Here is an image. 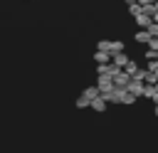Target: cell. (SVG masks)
<instances>
[{
  "label": "cell",
  "instance_id": "9c48e42d",
  "mask_svg": "<svg viewBox=\"0 0 158 153\" xmlns=\"http://www.w3.org/2000/svg\"><path fill=\"white\" fill-rule=\"evenodd\" d=\"M116 52H123V42H121V39H111V47H109V54H116Z\"/></svg>",
  "mask_w": 158,
  "mask_h": 153
},
{
  "label": "cell",
  "instance_id": "9a60e30c",
  "mask_svg": "<svg viewBox=\"0 0 158 153\" xmlns=\"http://www.w3.org/2000/svg\"><path fill=\"white\" fill-rule=\"evenodd\" d=\"M86 106H89V99L86 96H79L77 99V109H86Z\"/></svg>",
  "mask_w": 158,
  "mask_h": 153
},
{
  "label": "cell",
  "instance_id": "4fadbf2b",
  "mask_svg": "<svg viewBox=\"0 0 158 153\" xmlns=\"http://www.w3.org/2000/svg\"><path fill=\"white\" fill-rule=\"evenodd\" d=\"M128 12H131V15H133V17H136V15H138V12H143V7H141V5H138V2H131V5H128Z\"/></svg>",
  "mask_w": 158,
  "mask_h": 153
},
{
  "label": "cell",
  "instance_id": "5b68a950",
  "mask_svg": "<svg viewBox=\"0 0 158 153\" xmlns=\"http://www.w3.org/2000/svg\"><path fill=\"white\" fill-rule=\"evenodd\" d=\"M151 20H153V17H151V15H146V12H138V15H136V22H138V27H143V30L151 25Z\"/></svg>",
  "mask_w": 158,
  "mask_h": 153
},
{
  "label": "cell",
  "instance_id": "5bb4252c",
  "mask_svg": "<svg viewBox=\"0 0 158 153\" xmlns=\"http://www.w3.org/2000/svg\"><path fill=\"white\" fill-rule=\"evenodd\" d=\"M109 47H111V39H99L96 44V49H104V52H109Z\"/></svg>",
  "mask_w": 158,
  "mask_h": 153
},
{
  "label": "cell",
  "instance_id": "2e32d148",
  "mask_svg": "<svg viewBox=\"0 0 158 153\" xmlns=\"http://www.w3.org/2000/svg\"><path fill=\"white\" fill-rule=\"evenodd\" d=\"M146 59H158V49H146Z\"/></svg>",
  "mask_w": 158,
  "mask_h": 153
},
{
  "label": "cell",
  "instance_id": "8992f818",
  "mask_svg": "<svg viewBox=\"0 0 158 153\" xmlns=\"http://www.w3.org/2000/svg\"><path fill=\"white\" fill-rule=\"evenodd\" d=\"M94 59H96V64H104V62H111V54H109V52H104V49H96Z\"/></svg>",
  "mask_w": 158,
  "mask_h": 153
},
{
  "label": "cell",
  "instance_id": "3957f363",
  "mask_svg": "<svg viewBox=\"0 0 158 153\" xmlns=\"http://www.w3.org/2000/svg\"><path fill=\"white\" fill-rule=\"evenodd\" d=\"M89 106H91V109H94L96 114H101V111H106V99H104V96L99 94V96H94V99L89 101Z\"/></svg>",
  "mask_w": 158,
  "mask_h": 153
},
{
  "label": "cell",
  "instance_id": "44dd1931",
  "mask_svg": "<svg viewBox=\"0 0 158 153\" xmlns=\"http://www.w3.org/2000/svg\"><path fill=\"white\" fill-rule=\"evenodd\" d=\"M123 2H126V5H131V2H138V0H123Z\"/></svg>",
  "mask_w": 158,
  "mask_h": 153
},
{
  "label": "cell",
  "instance_id": "ffe728a7",
  "mask_svg": "<svg viewBox=\"0 0 158 153\" xmlns=\"http://www.w3.org/2000/svg\"><path fill=\"white\" fill-rule=\"evenodd\" d=\"M151 101H153V104H158V89L153 91V96H151Z\"/></svg>",
  "mask_w": 158,
  "mask_h": 153
},
{
  "label": "cell",
  "instance_id": "7402d4cb",
  "mask_svg": "<svg viewBox=\"0 0 158 153\" xmlns=\"http://www.w3.org/2000/svg\"><path fill=\"white\" fill-rule=\"evenodd\" d=\"M156 116H158V104H156Z\"/></svg>",
  "mask_w": 158,
  "mask_h": 153
},
{
  "label": "cell",
  "instance_id": "7c38bea8",
  "mask_svg": "<svg viewBox=\"0 0 158 153\" xmlns=\"http://www.w3.org/2000/svg\"><path fill=\"white\" fill-rule=\"evenodd\" d=\"M146 30H148V35H151V37H158V22H156V20H151V25H148Z\"/></svg>",
  "mask_w": 158,
  "mask_h": 153
},
{
  "label": "cell",
  "instance_id": "6da1fadb",
  "mask_svg": "<svg viewBox=\"0 0 158 153\" xmlns=\"http://www.w3.org/2000/svg\"><path fill=\"white\" fill-rule=\"evenodd\" d=\"M126 91H128V94H133V96L138 99V96L143 94V81H141V79H133V76H131V79H128V84H126Z\"/></svg>",
  "mask_w": 158,
  "mask_h": 153
},
{
  "label": "cell",
  "instance_id": "e0dca14e",
  "mask_svg": "<svg viewBox=\"0 0 158 153\" xmlns=\"http://www.w3.org/2000/svg\"><path fill=\"white\" fill-rule=\"evenodd\" d=\"M146 74H148V69H136V74H133V79H146Z\"/></svg>",
  "mask_w": 158,
  "mask_h": 153
},
{
  "label": "cell",
  "instance_id": "ac0fdd59",
  "mask_svg": "<svg viewBox=\"0 0 158 153\" xmlns=\"http://www.w3.org/2000/svg\"><path fill=\"white\" fill-rule=\"evenodd\" d=\"M146 47H148V49H158V37H151V39L146 42Z\"/></svg>",
  "mask_w": 158,
  "mask_h": 153
},
{
  "label": "cell",
  "instance_id": "ba28073f",
  "mask_svg": "<svg viewBox=\"0 0 158 153\" xmlns=\"http://www.w3.org/2000/svg\"><path fill=\"white\" fill-rule=\"evenodd\" d=\"M148 39H151V35H148V30H143V27H141V30L136 32V42H138V44H146Z\"/></svg>",
  "mask_w": 158,
  "mask_h": 153
},
{
  "label": "cell",
  "instance_id": "52a82bcc",
  "mask_svg": "<svg viewBox=\"0 0 158 153\" xmlns=\"http://www.w3.org/2000/svg\"><path fill=\"white\" fill-rule=\"evenodd\" d=\"M121 69H123V72H126L128 76H133V74H136V69H138V64H136V62H133V59L128 57V62H126V64H123Z\"/></svg>",
  "mask_w": 158,
  "mask_h": 153
},
{
  "label": "cell",
  "instance_id": "30bf717a",
  "mask_svg": "<svg viewBox=\"0 0 158 153\" xmlns=\"http://www.w3.org/2000/svg\"><path fill=\"white\" fill-rule=\"evenodd\" d=\"M121 104H126V106H131V104H136V96L133 94H128L126 89L121 91Z\"/></svg>",
  "mask_w": 158,
  "mask_h": 153
},
{
  "label": "cell",
  "instance_id": "8fae6325",
  "mask_svg": "<svg viewBox=\"0 0 158 153\" xmlns=\"http://www.w3.org/2000/svg\"><path fill=\"white\" fill-rule=\"evenodd\" d=\"M81 96H86V99H89V101H91V99H94V96H99V89H96V86H86V89H84V91H81Z\"/></svg>",
  "mask_w": 158,
  "mask_h": 153
},
{
  "label": "cell",
  "instance_id": "7a4b0ae2",
  "mask_svg": "<svg viewBox=\"0 0 158 153\" xmlns=\"http://www.w3.org/2000/svg\"><path fill=\"white\" fill-rule=\"evenodd\" d=\"M96 89H99V94H106V91H111V89H114V81H111V76H109V74L99 76V84H96Z\"/></svg>",
  "mask_w": 158,
  "mask_h": 153
},
{
  "label": "cell",
  "instance_id": "277c9868",
  "mask_svg": "<svg viewBox=\"0 0 158 153\" xmlns=\"http://www.w3.org/2000/svg\"><path fill=\"white\" fill-rule=\"evenodd\" d=\"M126 62H128V54H126V52H116V54H111V64H114V67H123Z\"/></svg>",
  "mask_w": 158,
  "mask_h": 153
},
{
  "label": "cell",
  "instance_id": "603a6c76",
  "mask_svg": "<svg viewBox=\"0 0 158 153\" xmlns=\"http://www.w3.org/2000/svg\"><path fill=\"white\" fill-rule=\"evenodd\" d=\"M153 2H156V7H158V0H153Z\"/></svg>",
  "mask_w": 158,
  "mask_h": 153
},
{
  "label": "cell",
  "instance_id": "d6986e66",
  "mask_svg": "<svg viewBox=\"0 0 158 153\" xmlns=\"http://www.w3.org/2000/svg\"><path fill=\"white\" fill-rule=\"evenodd\" d=\"M148 72H158V59H148Z\"/></svg>",
  "mask_w": 158,
  "mask_h": 153
}]
</instances>
